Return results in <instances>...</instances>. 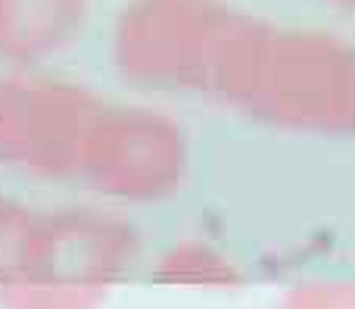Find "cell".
Here are the masks:
<instances>
[{
  "label": "cell",
  "instance_id": "cell-1",
  "mask_svg": "<svg viewBox=\"0 0 355 309\" xmlns=\"http://www.w3.org/2000/svg\"><path fill=\"white\" fill-rule=\"evenodd\" d=\"M215 100L271 128L355 135V41L256 16Z\"/></svg>",
  "mask_w": 355,
  "mask_h": 309
},
{
  "label": "cell",
  "instance_id": "cell-2",
  "mask_svg": "<svg viewBox=\"0 0 355 309\" xmlns=\"http://www.w3.org/2000/svg\"><path fill=\"white\" fill-rule=\"evenodd\" d=\"M252 22L231 0H128L112 53L135 85L215 100Z\"/></svg>",
  "mask_w": 355,
  "mask_h": 309
},
{
  "label": "cell",
  "instance_id": "cell-3",
  "mask_svg": "<svg viewBox=\"0 0 355 309\" xmlns=\"http://www.w3.org/2000/svg\"><path fill=\"white\" fill-rule=\"evenodd\" d=\"M187 135L168 112L150 106H100L81 156V172L122 200H166L187 175Z\"/></svg>",
  "mask_w": 355,
  "mask_h": 309
},
{
  "label": "cell",
  "instance_id": "cell-4",
  "mask_svg": "<svg viewBox=\"0 0 355 309\" xmlns=\"http://www.w3.org/2000/svg\"><path fill=\"white\" fill-rule=\"evenodd\" d=\"M97 94L50 78H19L0 87V150L41 175L81 169Z\"/></svg>",
  "mask_w": 355,
  "mask_h": 309
},
{
  "label": "cell",
  "instance_id": "cell-5",
  "mask_svg": "<svg viewBox=\"0 0 355 309\" xmlns=\"http://www.w3.org/2000/svg\"><path fill=\"white\" fill-rule=\"evenodd\" d=\"M87 0H0V50L10 56H44L72 41Z\"/></svg>",
  "mask_w": 355,
  "mask_h": 309
},
{
  "label": "cell",
  "instance_id": "cell-6",
  "mask_svg": "<svg viewBox=\"0 0 355 309\" xmlns=\"http://www.w3.org/2000/svg\"><path fill=\"white\" fill-rule=\"evenodd\" d=\"M327 3H334V6H337V10L352 12V16H355V0H327Z\"/></svg>",
  "mask_w": 355,
  "mask_h": 309
}]
</instances>
